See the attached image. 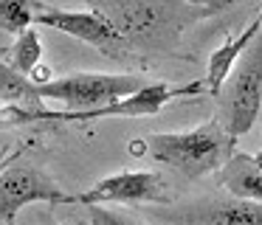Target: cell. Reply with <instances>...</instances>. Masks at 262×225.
I'll use <instances>...</instances> for the list:
<instances>
[{"instance_id":"cell-1","label":"cell","mask_w":262,"mask_h":225,"mask_svg":"<svg viewBox=\"0 0 262 225\" xmlns=\"http://www.w3.org/2000/svg\"><path fill=\"white\" fill-rule=\"evenodd\" d=\"M104 14L121 34L138 62L147 59H194L189 34L211 14L189 0H82Z\"/></svg>"},{"instance_id":"cell-2","label":"cell","mask_w":262,"mask_h":225,"mask_svg":"<svg viewBox=\"0 0 262 225\" xmlns=\"http://www.w3.org/2000/svg\"><path fill=\"white\" fill-rule=\"evenodd\" d=\"M237 141L239 138L228 135L214 116L183 132H155L144 141H133L130 152L138 158H152L183 180H200L211 172L217 174V169L237 152Z\"/></svg>"},{"instance_id":"cell-3","label":"cell","mask_w":262,"mask_h":225,"mask_svg":"<svg viewBox=\"0 0 262 225\" xmlns=\"http://www.w3.org/2000/svg\"><path fill=\"white\" fill-rule=\"evenodd\" d=\"M217 118L228 135L243 138L262 116V31L251 39L214 96Z\"/></svg>"},{"instance_id":"cell-4","label":"cell","mask_w":262,"mask_h":225,"mask_svg":"<svg viewBox=\"0 0 262 225\" xmlns=\"http://www.w3.org/2000/svg\"><path fill=\"white\" fill-rule=\"evenodd\" d=\"M152 222L161 225H262V202L234 194H206L183 202L144 208Z\"/></svg>"},{"instance_id":"cell-5","label":"cell","mask_w":262,"mask_h":225,"mask_svg":"<svg viewBox=\"0 0 262 225\" xmlns=\"http://www.w3.org/2000/svg\"><path fill=\"white\" fill-rule=\"evenodd\" d=\"M141 84L147 82L136 73H71L62 79L40 82V96L46 101L65 104L68 112H82L113 104L138 90Z\"/></svg>"},{"instance_id":"cell-6","label":"cell","mask_w":262,"mask_h":225,"mask_svg":"<svg viewBox=\"0 0 262 225\" xmlns=\"http://www.w3.org/2000/svg\"><path fill=\"white\" fill-rule=\"evenodd\" d=\"M31 202H51V206H71L74 194L62 191L42 169L14 158L0 172V225H14L17 214Z\"/></svg>"},{"instance_id":"cell-7","label":"cell","mask_w":262,"mask_h":225,"mask_svg":"<svg viewBox=\"0 0 262 225\" xmlns=\"http://www.w3.org/2000/svg\"><path fill=\"white\" fill-rule=\"evenodd\" d=\"M34 22H40V26H46V28H57V31L68 34V37L82 39V42L93 45L99 54L110 56V59L138 62L136 54L130 51V45H127L124 39H121V34L113 28V22L93 9L74 11V9H59V6L46 3L37 11Z\"/></svg>"},{"instance_id":"cell-8","label":"cell","mask_w":262,"mask_h":225,"mask_svg":"<svg viewBox=\"0 0 262 225\" xmlns=\"http://www.w3.org/2000/svg\"><path fill=\"white\" fill-rule=\"evenodd\" d=\"M206 90V82H186V84H166V82H147L130 96L113 101V104L96 107V110L82 112H59V124H82V121H99V118H152L164 110L169 101L186 99V96H200Z\"/></svg>"},{"instance_id":"cell-9","label":"cell","mask_w":262,"mask_h":225,"mask_svg":"<svg viewBox=\"0 0 262 225\" xmlns=\"http://www.w3.org/2000/svg\"><path fill=\"white\" fill-rule=\"evenodd\" d=\"M79 206H104V202H130V206H152V202H172L164 177L155 172H116L102 177L82 194H74Z\"/></svg>"},{"instance_id":"cell-10","label":"cell","mask_w":262,"mask_h":225,"mask_svg":"<svg viewBox=\"0 0 262 225\" xmlns=\"http://www.w3.org/2000/svg\"><path fill=\"white\" fill-rule=\"evenodd\" d=\"M259 31H262V9L256 11V17L243 28V31L237 34V37L226 39L223 45H217V48L211 51L209 62H206V76H203V82H206V93L217 96L220 84L226 82V76L231 73V68L237 65V59L243 56V51L248 48L251 39H254Z\"/></svg>"},{"instance_id":"cell-11","label":"cell","mask_w":262,"mask_h":225,"mask_svg":"<svg viewBox=\"0 0 262 225\" xmlns=\"http://www.w3.org/2000/svg\"><path fill=\"white\" fill-rule=\"evenodd\" d=\"M217 180H220V186L228 194L262 202V166L254 161L251 152L237 149L217 169Z\"/></svg>"},{"instance_id":"cell-12","label":"cell","mask_w":262,"mask_h":225,"mask_svg":"<svg viewBox=\"0 0 262 225\" xmlns=\"http://www.w3.org/2000/svg\"><path fill=\"white\" fill-rule=\"evenodd\" d=\"M0 99H3V104H14L23 110H48L46 99L40 96V82L31 79L29 73H20L14 65H3V62H0Z\"/></svg>"},{"instance_id":"cell-13","label":"cell","mask_w":262,"mask_h":225,"mask_svg":"<svg viewBox=\"0 0 262 225\" xmlns=\"http://www.w3.org/2000/svg\"><path fill=\"white\" fill-rule=\"evenodd\" d=\"M42 6L46 0H0V31L17 37L20 31L31 28Z\"/></svg>"},{"instance_id":"cell-14","label":"cell","mask_w":262,"mask_h":225,"mask_svg":"<svg viewBox=\"0 0 262 225\" xmlns=\"http://www.w3.org/2000/svg\"><path fill=\"white\" fill-rule=\"evenodd\" d=\"M40 59H42V39L37 34V28H26L14 37V48H12V65L17 68L20 73H34L40 68Z\"/></svg>"},{"instance_id":"cell-15","label":"cell","mask_w":262,"mask_h":225,"mask_svg":"<svg viewBox=\"0 0 262 225\" xmlns=\"http://www.w3.org/2000/svg\"><path fill=\"white\" fill-rule=\"evenodd\" d=\"M40 121H54V124H59V110L34 112V110H23V107H14V104L0 107V132H3V129L23 127V124H40Z\"/></svg>"},{"instance_id":"cell-16","label":"cell","mask_w":262,"mask_h":225,"mask_svg":"<svg viewBox=\"0 0 262 225\" xmlns=\"http://www.w3.org/2000/svg\"><path fill=\"white\" fill-rule=\"evenodd\" d=\"M88 225H144L141 219L121 211H110L104 206H88Z\"/></svg>"},{"instance_id":"cell-17","label":"cell","mask_w":262,"mask_h":225,"mask_svg":"<svg viewBox=\"0 0 262 225\" xmlns=\"http://www.w3.org/2000/svg\"><path fill=\"white\" fill-rule=\"evenodd\" d=\"M194 6H203L211 17H220V14H228L234 9H243V6H251V3H259V0H189Z\"/></svg>"},{"instance_id":"cell-18","label":"cell","mask_w":262,"mask_h":225,"mask_svg":"<svg viewBox=\"0 0 262 225\" xmlns=\"http://www.w3.org/2000/svg\"><path fill=\"white\" fill-rule=\"evenodd\" d=\"M20 155H23V152L17 149V155H14V158H20ZM14 158H12V149H9V146H3V149H0V172H3V169H6Z\"/></svg>"},{"instance_id":"cell-19","label":"cell","mask_w":262,"mask_h":225,"mask_svg":"<svg viewBox=\"0 0 262 225\" xmlns=\"http://www.w3.org/2000/svg\"><path fill=\"white\" fill-rule=\"evenodd\" d=\"M40 225H62V222H57V219H54V217H48V214H46V217L40 219Z\"/></svg>"},{"instance_id":"cell-20","label":"cell","mask_w":262,"mask_h":225,"mask_svg":"<svg viewBox=\"0 0 262 225\" xmlns=\"http://www.w3.org/2000/svg\"><path fill=\"white\" fill-rule=\"evenodd\" d=\"M254 161H256V163H259V166H262V149H259V152H254Z\"/></svg>"}]
</instances>
